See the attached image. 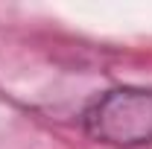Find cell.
<instances>
[{
	"label": "cell",
	"instance_id": "1",
	"mask_svg": "<svg viewBox=\"0 0 152 149\" xmlns=\"http://www.w3.org/2000/svg\"><path fill=\"white\" fill-rule=\"evenodd\" d=\"M85 134L117 149L152 143V88L123 85L94 96L82 111Z\"/></svg>",
	"mask_w": 152,
	"mask_h": 149
}]
</instances>
